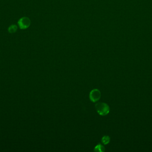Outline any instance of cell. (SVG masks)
<instances>
[{
  "label": "cell",
  "mask_w": 152,
  "mask_h": 152,
  "mask_svg": "<svg viewBox=\"0 0 152 152\" xmlns=\"http://www.w3.org/2000/svg\"><path fill=\"white\" fill-rule=\"evenodd\" d=\"M95 108L98 113L101 116L107 115L110 111L109 105L104 103H98L95 105Z\"/></svg>",
  "instance_id": "cell-1"
},
{
  "label": "cell",
  "mask_w": 152,
  "mask_h": 152,
  "mask_svg": "<svg viewBox=\"0 0 152 152\" xmlns=\"http://www.w3.org/2000/svg\"><path fill=\"white\" fill-rule=\"evenodd\" d=\"M18 29V27L17 26L15 25H11L8 28V31L9 33H14L16 32Z\"/></svg>",
  "instance_id": "cell-5"
},
{
  "label": "cell",
  "mask_w": 152,
  "mask_h": 152,
  "mask_svg": "<svg viewBox=\"0 0 152 152\" xmlns=\"http://www.w3.org/2000/svg\"><path fill=\"white\" fill-rule=\"evenodd\" d=\"M110 138L108 136H105L102 138L101 141L104 145H107L110 142Z\"/></svg>",
  "instance_id": "cell-6"
},
{
  "label": "cell",
  "mask_w": 152,
  "mask_h": 152,
  "mask_svg": "<svg viewBox=\"0 0 152 152\" xmlns=\"http://www.w3.org/2000/svg\"><path fill=\"white\" fill-rule=\"evenodd\" d=\"M18 25L21 29H26L28 28L30 25V20L27 17H23L18 20Z\"/></svg>",
  "instance_id": "cell-2"
},
{
  "label": "cell",
  "mask_w": 152,
  "mask_h": 152,
  "mask_svg": "<svg viewBox=\"0 0 152 152\" xmlns=\"http://www.w3.org/2000/svg\"><path fill=\"white\" fill-rule=\"evenodd\" d=\"M101 96L100 91L97 89L91 90L89 94V99L93 102H96L100 100Z\"/></svg>",
  "instance_id": "cell-3"
},
{
  "label": "cell",
  "mask_w": 152,
  "mask_h": 152,
  "mask_svg": "<svg viewBox=\"0 0 152 152\" xmlns=\"http://www.w3.org/2000/svg\"><path fill=\"white\" fill-rule=\"evenodd\" d=\"M94 151L95 152H104L105 151V148L103 145L99 144L95 146V147L94 148Z\"/></svg>",
  "instance_id": "cell-4"
}]
</instances>
